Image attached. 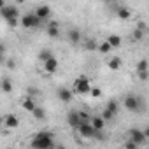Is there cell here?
<instances>
[{"instance_id": "cell-1", "label": "cell", "mask_w": 149, "mask_h": 149, "mask_svg": "<svg viewBox=\"0 0 149 149\" xmlns=\"http://www.w3.org/2000/svg\"><path fill=\"white\" fill-rule=\"evenodd\" d=\"M53 132H47V130H42V132H37L33 133V139L30 140V146L32 147H37V149H51L54 147V139H53Z\"/></svg>"}, {"instance_id": "cell-2", "label": "cell", "mask_w": 149, "mask_h": 149, "mask_svg": "<svg viewBox=\"0 0 149 149\" xmlns=\"http://www.w3.org/2000/svg\"><path fill=\"white\" fill-rule=\"evenodd\" d=\"M72 90H74V93H79V95H90L91 93V83L86 76H79L74 81Z\"/></svg>"}, {"instance_id": "cell-3", "label": "cell", "mask_w": 149, "mask_h": 149, "mask_svg": "<svg viewBox=\"0 0 149 149\" xmlns=\"http://www.w3.org/2000/svg\"><path fill=\"white\" fill-rule=\"evenodd\" d=\"M123 107L128 111V112H140L142 109V100L135 95H126L125 100H123Z\"/></svg>"}, {"instance_id": "cell-4", "label": "cell", "mask_w": 149, "mask_h": 149, "mask_svg": "<svg viewBox=\"0 0 149 149\" xmlns=\"http://www.w3.org/2000/svg\"><path fill=\"white\" fill-rule=\"evenodd\" d=\"M44 21L35 14V13H28L25 16H21V26L23 28H39Z\"/></svg>"}, {"instance_id": "cell-5", "label": "cell", "mask_w": 149, "mask_h": 149, "mask_svg": "<svg viewBox=\"0 0 149 149\" xmlns=\"http://www.w3.org/2000/svg\"><path fill=\"white\" fill-rule=\"evenodd\" d=\"M77 132H79V135L84 137V139H95V135H97V128L91 125V121L81 123V125L77 126Z\"/></svg>"}, {"instance_id": "cell-6", "label": "cell", "mask_w": 149, "mask_h": 149, "mask_svg": "<svg viewBox=\"0 0 149 149\" xmlns=\"http://www.w3.org/2000/svg\"><path fill=\"white\" fill-rule=\"evenodd\" d=\"M128 137H130L132 140H135L139 146H144V144L147 142V137H146L144 130H139V128H132V130H128Z\"/></svg>"}, {"instance_id": "cell-7", "label": "cell", "mask_w": 149, "mask_h": 149, "mask_svg": "<svg viewBox=\"0 0 149 149\" xmlns=\"http://www.w3.org/2000/svg\"><path fill=\"white\" fill-rule=\"evenodd\" d=\"M0 14H2V18L6 21H9L13 18H18L19 16V11L14 6H4V7H0Z\"/></svg>"}, {"instance_id": "cell-8", "label": "cell", "mask_w": 149, "mask_h": 149, "mask_svg": "<svg viewBox=\"0 0 149 149\" xmlns=\"http://www.w3.org/2000/svg\"><path fill=\"white\" fill-rule=\"evenodd\" d=\"M67 123H68L70 128H76V130H77V126L83 123V121H81V116H79V111H70V112L67 114Z\"/></svg>"}, {"instance_id": "cell-9", "label": "cell", "mask_w": 149, "mask_h": 149, "mask_svg": "<svg viewBox=\"0 0 149 149\" xmlns=\"http://www.w3.org/2000/svg\"><path fill=\"white\" fill-rule=\"evenodd\" d=\"M58 60L54 58V56H51L47 61H44L42 63V68H44V72L46 74H56V70H58Z\"/></svg>"}, {"instance_id": "cell-10", "label": "cell", "mask_w": 149, "mask_h": 149, "mask_svg": "<svg viewBox=\"0 0 149 149\" xmlns=\"http://www.w3.org/2000/svg\"><path fill=\"white\" fill-rule=\"evenodd\" d=\"M74 90H68V88H60L58 91H56V95H58V98L63 102V104H70L72 102V98H74V93H72Z\"/></svg>"}, {"instance_id": "cell-11", "label": "cell", "mask_w": 149, "mask_h": 149, "mask_svg": "<svg viewBox=\"0 0 149 149\" xmlns=\"http://www.w3.org/2000/svg\"><path fill=\"white\" fill-rule=\"evenodd\" d=\"M68 42L70 44H81L83 42V33L77 30V28H72V30H68Z\"/></svg>"}, {"instance_id": "cell-12", "label": "cell", "mask_w": 149, "mask_h": 149, "mask_svg": "<svg viewBox=\"0 0 149 149\" xmlns=\"http://www.w3.org/2000/svg\"><path fill=\"white\" fill-rule=\"evenodd\" d=\"M46 32H47V35H49L51 39H58V37H60V26H58V21H49Z\"/></svg>"}, {"instance_id": "cell-13", "label": "cell", "mask_w": 149, "mask_h": 149, "mask_svg": "<svg viewBox=\"0 0 149 149\" xmlns=\"http://www.w3.org/2000/svg\"><path fill=\"white\" fill-rule=\"evenodd\" d=\"M4 125H6L7 128H18V126H19V118L11 112V114L4 116Z\"/></svg>"}, {"instance_id": "cell-14", "label": "cell", "mask_w": 149, "mask_h": 149, "mask_svg": "<svg viewBox=\"0 0 149 149\" xmlns=\"http://www.w3.org/2000/svg\"><path fill=\"white\" fill-rule=\"evenodd\" d=\"M42 21H46L49 16H51V7L49 6H39V7H35V11H33Z\"/></svg>"}, {"instance_id": "cell-15", "label": "cell", "mask_w": 149, "mask_h": 149, "mask_svg": "<svg viewBox=\"0 0 149 149\" xmlns=\"http://www.w3.org/2000/svg\"><path fill=\"white\" fill-rule=\"evenodd\" d=\"M21 107H23V109H25L26 112H33V111H35V107H37V104H35L33 97L26 95V97L23 98V102H21Z\"/></svg>"}, {"instance_id": "cell-16", "label": "cell", "mask_w": 149, "mask_h": 149, "mask_svg": "<svg viewBox=\"0 0 149 149\" xmlns=\"http://www.w3.org/2000/svg\"><path fill=\"white\" fill-rule=\"evenodd\" d=\"M83 46H84L86 51H97L98 49V42L93 37H84L83 39Z\"/></svg>"}, {"instance_id": "cell-17", "label": "cell", "mask_w": 149, "mask_h": 149, "mask_svg": "<svg viewBox=\"0 0 149 149\" xmlns=\"http://www.w3.org/2000/svg\"><path fill=\"white\" fill-rule=\"evenodd\" d=\"M121 65H123V60H121L119 56H112V58L107 61V67H109L111 70H119Z\"/></svg>"}, {"instance_id": "cell-18", "label": "cell", "mask_w": 149, "mask_h": 149, "mask_svg": "<svg viewBox=\"0 0 149 149\" xmlns=\"http://www.w3.org/2000/svg\"><path fill=\"white\" fill-rule=\"evenodd\" d=\"M105 123H107V121L102 118V114H100V116H91V125H93L97 130H104V128H105Z\"/></svg>"}, {"instance_id": "cell-19", "label": "cell", "mask_w": 149, "mask_h": 149, "mask_svg": "<svg viewBox=\"0 0 149 149\" xmlns=\"http://www.w3.org/2000/svg\"><path fill=\"white\" fill-rule=\"evenodd\" d=\"M112 49H114V47H112V46L109 44V40L105 39L104 42H98V49H97V51H98L100 54H109V53H111Z\"/></svg>"}, {"instance_id": "cell-20", "label": "cell", "mask_w": 149, "mask_h": 149, "mask_svg": "<svg viewBox=\"0 0 149 149\" xmlns=\"http://www.w3.org/2000/svg\"><path fill=\"white\" fill-rule=\"evenodd\" d=\"M116 14H118V18L123 19V21H126V19L132 18V13H130V9H126V7H118V9H116Z\"/></svg>"}, {"instance_id": "cell-21", "label": "cell", "mask_w": 149, "mask_h": 149, "mask_svg": "<svg viewBox=\"0 0 149 149\" xmlns=\"http://www.w3.org/2000/svg\"><path fill=\"white\" fill-rule=\"evenodd\" d=\"M32 116L35 118V119H39V121H42V119H46V116H47V112H46V109L44 107H35V111L32 112Z\"/></svg>"}, {"instance_id": "cell-22", "label": "cell", "mask_w": 149, "mask_h": 149, "mask_svg": "<svg viewBox=\"0 0 149 149\" xmlns=\"http://www.w3.org/2000/svg\"><path fill=\"white\" fill-rule=\"evenodd\" d=\"M107 40H109V44H111L114 49L121 46V37H119L118 33H112V35H109V37H107Z\"/></svg>"}, {"instance_id": "cell-23", "label": "cell", "mask_w": 149, "mask_h": 149, "mask_svg": "<svg viewBox=\"0 0 149 149\" xmlns=\"http://www.w3.org/2000/svg\"><path fill=\"white\" fill-rule=\"evenodd\" d=\"M144 33H146V30H140V28L137 26V28L132 32V40H133V42H139V40H142V39H144Z\"/></svg>"}, {"instance_id": "cell-24", "label": "cell", "mask_w": 149, "mask_h": 149, "mask_svg": "<svg viewBox=\"0 0 149 149\" xmlns=\"http://www.w3.org/2000/svg\"><path fill=\"white\" fill-rule=\"evenodd\" d=\"M51 56H53L51 49H40V51H39V60H40L42 63H44V61H47Z\"/></svg>"}, {"instance_id": "cell-25", "label": "cell", "mask_w": 149, "mask_h": 149, "mask_svg": "<svg viewBox=\"0 0 149 149\" xmlns=\"http://www.w3.org/2000/svg\"><path fill=\"white\" fill-rule=\"evenodd\" d=\"M2 91H4V93H11V91H13V83H11L9 77H4V79H2Z\"/></svg>"}, {"instance_id": "cell-26", "label": "cell", "mask_w": 149, "mask_h": 149, "mask_svg": "<svg viewBox=\"0 0 149 149\" xmlns=\"http://www.w3.org/2000/svg\"><path fill=\"white\" fill-rule=\"evenodd\" d=\"M105 107H107L109 111H112L114 114H118V111H119V104H118V100H112V98L105 104Z\"/></svg>"}, {"instance_id": "cell-27", "label": "cell", "mask_w": 149, "mask_h": 149, "mask_svg": "<svg viewBox=\"0 0 149 149\" xmlns=\"http://www.w3.org/2000/svg\"><path fill=\"white\" fill-rule=\"evenodd\" d=\"M135 68H137V72H140V70H149V61L142 58V60L137 61V67H135Z\"/></svg>"}, {"instance_id": "cell-28", "label": "cell", "mask_w": 149, "mask_h": 149, "mask_svg": "<svg viewBox=\"0 0 149 149\" xmlns=\"http://www.w3.org/2000/svg\"><path fill=\"white\" fill-rule=\"evenodd\" d=\"M102 118H104L105 121H112V119L116 118V114H114L112 111H109V109L105 107V109H104V112H102Z\"/></svg>"}, {"instance_id": "cell-29", "label": "cell", "mask_w": 149, "mask_h": 149, "mask_svg": "<svg viewBox=\"0 0 149 149\" xmlns=\"http://www.w3.org/2000/svg\"><path fill=\"white\" fill-rule=\"evenodd\" d=\"M123 147H126V149H135V147H139V144H137L135 140H132V139L128 137V140H125Z\"/></svg>"}, {"instance_id": "cell-30", "label": "cell", "mask_w": 149, "mask_h": 149, "mask_svg": "<svg viewBox=\"0 0 149 149\" xmlns=\"http://www.w3.org/2000/svg\"><path fill=\"white\" fill-rule=\"evenodd\" d=\"M137 76H139V79L140 81H149V70H140V72H137Z\"/></svg>"}, {"instance_id": "cell-31", "label": "cell", "mask_w": 149, "mask_h": 149, "mask_svg": "<svg viewBox=\"0 0 149 149\" xmlns=\"http://www.w3.org/2000/svg\"><path fill=\"white\" fill-rule=\"evenodd\" d=\"M26 95H30V97H37V95H40V91H39L37 88L28 86V88H26Z\"/></svg>"}, {"instance_id": "cell-32", "label": "cell", "mask_w": 149, "mask_h": 149, "mask_svg": "<svg viewBox=\"0 0 149 149\" xmlns=\"http://www.w3.org/2000/svg\"><path fill=\"white\" fill-rule=\"evenodd\" d=\"M90 97H93V98H100V97H102V90H100V88H91Z\"/></svg>"}, {"instance_id": "cell-33", "label": "cell", "mask_w": 149, "mask_h": 149, "mask_svg": "<svg viewBox=\"0 0 149 149\" xmlns=\"http://www.w3.org/2000/svg\"><path fill=\"white\" fill-rule=\"evenodd\" d=\"M79 116H81V121H83V123H86V121H91V116H90L88 112H83V111H79Z\"/></svg>"}, {"instance_id": "cell-34", "label": "cell", "mask_w": 149, "mask_h": 149, "mask_svg": "<svg viewBox=\"0 0 149 149\" xmlns=\"http://www.w3.org/2000/svg\"><path fill=\"white\" fill-rule=\"evenodd\" d=\"M137 26H139L140 30H146V23H144V21H139V25H137Z\"/></svg>"}, {"instance_id": "cell-35", "label": "cell", "mask_w": 149, "mask_h": 149, "mask_svg": "<svg viewBox=\"0 0 149 149\" xmlns=\"http://www.w3.org/2000/svg\"><path fill=\"white\" fill-rule=\"evenodd\" d=\"M7 67H9V68H11V70H13V68H14V67H16V65H14V61H13V60H11V61H9V65H7Z\"/></svg>"}, {"instance_id": "cell-36", "label": "cell", "mask_w": 149, "mask_h": 149, "mask_svg": "<svg viewBox=\"0 0 149 149\" xmlns=\"http://www.w3.org/2000/svg\"><path fill=\"white\" fill-rule=\"evenodd\" d=\"M144 133H146V137H147V140H149V126H147V128L144 130Z\"/></svg>"}, {"instance_id": "cell-37", "label": "cell", "mask_w": 149, "mask_h": 149, "mask_svg": "<svg viewBox=\"0 0 149 149\" xmlns=\"http://www.w3.org/2000/svg\"><path fill=\"white\" fill-rule=\"evenodd\" d=\"M16 2H18V4H25V0H16Z\"/></svg>"}, {"instance_id": "cell-38", "label": "cell", "mask_w": 149, "mask_h": 149, "mask_svg": "<svg viewBox=\"0 0 149 149\" xmlns=\"http://www.w3.org/2000/svg\"><path fill=\"white\" fill-rule=\"evenodd\" d=\"M104 2H109V0H104Z\"/></svg>"}]
</instances>
